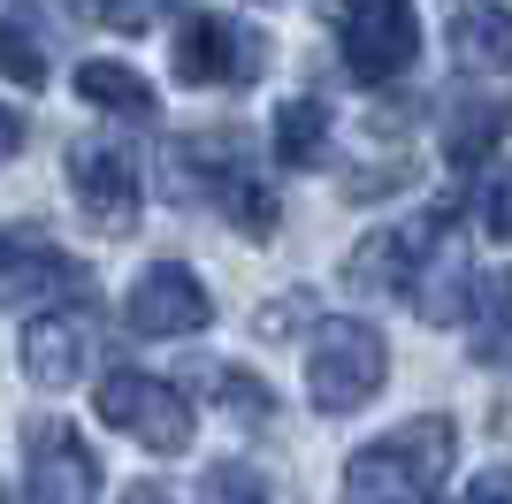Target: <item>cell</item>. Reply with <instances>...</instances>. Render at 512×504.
Segmentation results:
<instances>
[{"label": "cell", "mask_w": 512, "mask_h": 504, "mask_svg": "<svg viewBox=\"0 0 512 504\" xmlns=\"http://www.w3.org/2000/svg\"><path fill=\"white\" fill-rule=\"evenodd\" d=\"M451 459H459V428L444 413H421L398 436L344 459V497L352 504H428L436 482H451Z\"/></svg>", "instance_id": "cell-1"}, {"label": "cell", "mask_w": 512, "mask_h": 504, "mask_svg": "<svg viewBox=\"0 0 512 504\" xmlns=\"http://www.w3.org/2000/svg\"><path fill=\"white\" fill-rule=\"evenodd\" d=\"M390 375V344L383 329H367V321H321L314 329V352H306V398L314 413H360Z\"/></svg>", "instance_id": "cell-2"}, {"label": "cell", "mask_w": 512, "mask_h": 504, "mask_svg": "<svg viewBox=\"0 0 512 504\" xmlns=\"http://www.w3.org/2000/svg\"><path fill=\"white\" fill-rule=\"evenodd\" d=\"M444 230H451V207H428L421 222H390V230H367L360 252L344 260V283L360 298H406L413 283L428 275V260L444 252Z\"/></svg>", "instance_id": "cell-3"}, {"label": "cell", "mask_w": 512, "mask_h": 504, "mask_svg": "<svg viewBox=\"0 0 512 504\" xmlns=\"http://www.w3.org/2000/svg\"><path fill=\"white\" fill-rule=\"evenodd\" d=\"M337 54H344V77L352 84L406 77L413 54H421V16H413V0H344Z\"/></svg>", "instance_id": "cell-4"}, {"label": "cell", "mask_w": 512, "mask_h": 504, "mask_svg": "<svg viewBox=\"0 0 512 504\" xmlns=\"http://www.w3.org/2000/svg\"><path fill=\"white\" fill-rule=\"evenodd\" d=\"M100 420L123 428L130 443L161 451V459L192 451V405H184V390H169L161 375H138V367H115L100 382Z\"/></svg>", "instance_id": "cell-5"}, {"label": "cell", "mask_w": 512, "mask_h": 504, "mask_svg": "<svg viewBox=\"0 0 512 504\" xmlns=\"http://www.w3.org/2000/svg\"><path fill=\"white\" fill-rule=\"evenodd\" d=\"M23 497L31 504H92L100 497V459L69 420L39 413L23 420Z\"/></svg>", "instance_id": "cell-6"}, {"label": "cell", "mask_w": 512, "mask_h": 504, "mask_svg": "<svg viewBox=\"0 0 512 504\" xmlns=\"http://www.w3.org/2000/svg\"><path fill=\"white\" fill-rule=\"evenodd\" d=\"M260 69H268V39H260V31L214 16V8L176 23V77L184 84H230L237 92V84H253Z\"/></svg>", "instance_id": "cell-7"}, {"label": "cell", "mask_w": 512, "mask_h": 504, "mask_svg": "<svg viewBox=\"0 0 512 504\" xmlns=\"http://www.w3.org/2000/svg\"><path fill=\"white\" fill-rule=\"evenodd\" d=\"M69 191H77V207L100 222V237H130V230H138V199H146V184H138V161H130L123 146L77 138V146H69Z\"/></svg>", "instance_id": "cell-8"}, {"label": "cell", "mask_w": 512, "mask_h": 504, "mask_svg": "<svg viewBox=\"0 0 512 504\" xmlns=\"http://www.w3.org/2000/svg\"><path fill=\"white\" fill-rule=\"evenodd\" d=\"M123 314H130L138 336H199L214 321V298H207V283H199L192 268L161 260V268H146L138 283H130Z\"/></svg>", "instance_id": "cell-9"}, {"label": "cell", "mask_w": 512, "mask_h": 504, "mask_svg": "<svg viewBox=\"0 0 512 504\" xmlns=\"http://www.w3.org/2000/svg\"><path fill=\"white\" fill-rule=\"evenodd\" d=\"M54 291H85V268L62 260L46 237H0V306L54 298Z\"/></svg>", "instance_id": "cell-10"}, {"label": "cell", "mask_w": 512, "mask_h": 504, "mask_svg": "<svg viewBox=\"0 0 512 504\" xmlns=\"http://www.w3.org/2000/svg\"><path fill=\"white\" fill-rule=\"evenodd\" d=\"M85 352H92L85 314H39L23 329V375L39 382V390H69V382L85 375Z\"/></svg>", "instance_id": "cell-11"}, {"label": "cell", "mask_w": 512, "mask_h": 504, "mask_svg": "<svg viewBox=\"0 0 512 504\" xmlns=\"http://www.w3.org/2000/svg\"><path fill=\"white\" fill-rule=\"evenodd\" d=\"M512 130V100L505 92H474V100L451 107V130H444V161L451 168H482L490 146Z\"/></svg>", "instance_id": "cell-12"}, {"label": "cell", "mask_w": 512, "mask_h": 504, "mask_svg": "<svg viewBox=\"0 0 512 504\" xmlns=\"http://www.w3.org/2000/svg\"><path fill=\"white\" fill-rule=\"evenodd\" d=\"M451 54H459V69H512V8L505 0H467L451 16Z\"/></svg>", "instance_id": "cell-13"}, {"label": "cell", "mask_w": 512, "mask_h": 504, "mask_svg": "<svg viewBox=\"0 0 512 504\" xmlns=\"http://www.w3.org/2000/svg\"><path fill=\"white\" fill-rule=\"evenodd\" d=\"M467 336H474V359H505L512 352V275L490 268L474 275V306H467Z\"/></svg>", "instance_id": "cell-14"}, {"label": "cell", "mask_w": 512, "mask_h": 504, "mask_svg": "<svg viewBox=\"0 0 512 504\" xmlns=\"http://www.w3.org/2000/svg\"><path fill=\"white\" fill-rule=\"evenodd\" d=\"M77 92H85L100 115H123V123H146L153 115V84L138 77V69H123V62H85L77 69Z\"/></svg>", "instance_id": "cell-15"}, {"label": "cell", "mask_w": 512, "mask_h": 504, "mask_svg": "<svg viewBox=\"0 0 512 504\" xmlns=\"http://www.w3.org/2000/svg\"><path fill=\"white\" fill-rule=\"evenodd\" d=\"M214 199H222V214H230L245 237H268V230H276V214H283V207H276V184H268L260 168H245V161L214 184Z\"/></svg>", "instance_id": "cell-16"}, {"label": "cell", "mask_w": 512, "mask_h": 504, "mask_svg": "<svg viewBox=\"0 0 512 504\" xmlns=\"http://www.w3.org/2000/svg\"><path fill=\"white\" fill-rule=\"evenodd\" d=\"M199 390L230 420H245V428H268V420H276V390L260 375H245V367H199Z\"/></svg>", "instance_id": "cell-17"}, {"label": "cell", "mask_w": 512, "mask_h": 504, "mask_svg": "<svg viewBox=\"0 0 512 504\" xmlns=\"http://www.w3.org/2000/svg\"><path fill=\"white\" fill-rule=\"evenodd\" d=\"M321 153H329V115H321V100H291L276 115V161L283 168H321Z\"/></svg>", "instance_id": "cell-18"}, {"label": "cell", "mask_w": 512, "mask_h": 504, "mask_svg": "<svg viewBox=\"0 0 512 504\" xmlns=\"http://www.w3.org/2000/svg\"><path fill=\"white\" fill-rule=\"evenodd\" d=\"M0 77L8 84H46V46H39V31H31V8L0 23Z\"/></svg>", "instance_id": "cell-19"}, {"label": "cell", "mask_w": 512, "mask_h": 504, "mask_svg": "<svg viewBox=\"0 0 512 504\" xmlns=\"http://www.w3.org/2000/svg\"><path fill=\"white\" fill-rule=\"evenodd\" d=\"M199 504H276V489L260 482L253 466H207V474H199Z\"/></svg>", "instance_id": "cell-20"}, {"label": "cell", "mask_w": 512, "mask_h": 504, "mask_svg": "<svg viewBox=\"0 0 512 504\" xmlns=\"http://www.w3.org/2000/svg\"><path fill=\"white\" fill-rule=\"evenodd\" d=\"M306 321H314V291H283L276 306H260L253 329L260 336H291V329H306Z\"/></svg>", "instance_id": "cell-21"}, {"label": "cell", "mask_w": 512, "mask_h": 504, "mask_svg": "<svg viewBox=\"0 0 512 504\" xmlns=\"http://www.w3.org/2000/svg\"><path fill=\"white\" fill-rule=\"evenodd\" d=\"M482 230L512 245V168H497V176H490V191H482Z\"/></svg>", "instance_id": "cell-22"}, {"label": "cell", "mask_w": 512, "mask_h": 504, "mask_svg": "<svg viewBox=\"0 0 512 504\" xmlns=\"http://www.w3.org/2000/svg\"><path fill=\"white\" fill-rule=\"evenodd\" d=\"M459 504H512V466H490V474H474Z\"/></svg>", "instance_id": "cell-23"}, {"label": "cell", "mask_w": 512, "mask_h": 504, "mask_svg": "<svg viewBox=\"0 0 512 504\" xmlns=\"http://www.w3.org/2000/svg\"><path fill=\"white\" fill-rule=\"evenodd\" d=\"M100 16L115 23V31H146V23H153V0H100Z\"/></svg>", "instance_id": "cell-24"}, {"label": "cell", "mask_w": 512, "mask_h": 504, "mask_svg": "<svg viewBox=\"0 0 512 504\" xmlns=\"http://www.w3.org/2000/svg\"><path fill=\"white\" fill-rule=\"evenodd\" d=\"M23 138H31V123H23L16 107L0 100V168H8V161H16V153H23Z\"/></svg>", "instance_id": "cell-25"}, {"label": "cell", "mask_w": 512, "mask_h": 504, "mask_svg": "<svg viewBox=\"0 0 512 504\" xmlns=\"http://www.w3.org/2000/svg\"><path fill=\"white\" fill-rule=\"evenodd\" d=\"M123 504H176V497H169L161 482H130V489H123Z\"/></svg>", "instance_id": "cell-26"}, {"label": "cell", "mask_w": 512, "mask_h": 504, "mask_svg": "<svg viewBox=\"0 0 512 504\" xmlns=\"http://www.w3.org/2000/svg\"><path fill=\"white\" fill-rule=\"evenodd\" d=\"M0 504H8V489H0Z\"/></svg>", "instance_id": "cell-27"}, {"label": "cell", "mask_w": 512, "mask_h": 504, "mask_svg": "<svg viewBox=\"0 0 512 504\" xmlns=\"http://www.w3.org/2000/svg\"><path fill=\"white\" fill-rule=\"evenodd\" d=\"M276 504H291V497H276Z\"/></svg>", "instance_id": "cell-28"}]
</instances>
